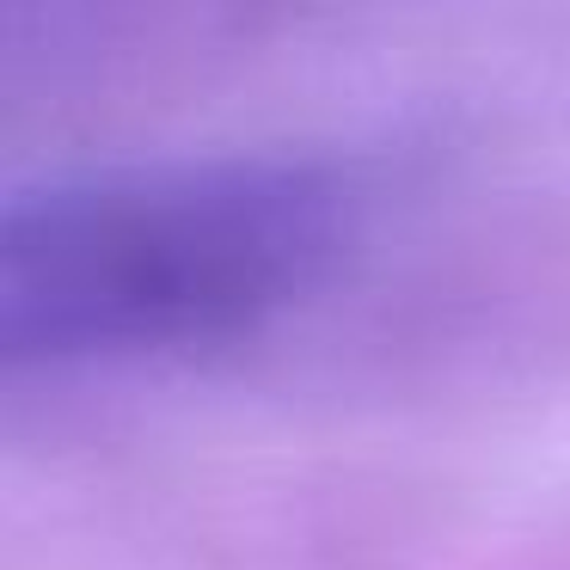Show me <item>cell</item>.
Listing matches in <instances>:
<instances>
[{"mask_svg": "<svg viewBox=\"0 0 570 570\" xmlns=\"http://www.w3.org/2000/svg\"><path fill=\"white\" fill-rule=\"evenodd\" d=\"M356 185L307 154L75 173L0 209V362L92 368L258 332L325 283Z\"/></svg>", "mask_w": 570, "mask_h": 570, "instance_id": "6da1fadb", "label": "cell"}]
</instances>
